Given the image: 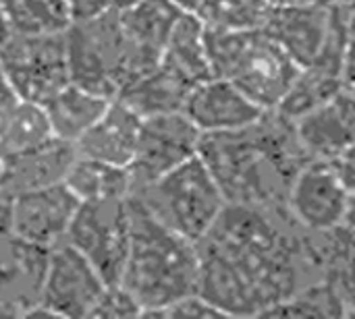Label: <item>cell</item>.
<instances>
[{
    "label": "cell",
    "mask_w": 355,
    "mask_h": 319,
    "mask_svg": "<svg viewBox=\"0 0 355 319\" xmlns=\"http://www.w3.org/2000/svg\"><path fill=\"white\" fill-rule=\"evenodd\" d=\"M193 87L196 85L189 83L183 75H179L164 62H158V66L129 83L116 98L141 118H148L181 112Z\"/></svg>",
    "instance_id": "44dd1931"
},
{
    "label": "cell",
    "mask_w": 355,
    "mask_h": 319,
    "mask_svg": "<svg viewBox=\"0 0 355 319\" xmlns=\"http://www.w3.org/2000/svg\"><path fill=\"white\" fill-rule=\"evenodd\" d=\"M183 10L171 0H144L119 12L125 37V85L150 73L162 60L166 42ZM121 89V91H123Z\"/></svg>",
    "instance_id": "7c38bea8"
},
{
    "label": "cell",
    "mask_w": 355,
    "mask_h": 319,
    "mask_svg": "<svg viewBox=\"0 0 355 319\" xmlns=\"http://www.w3.org/2000/svg\"><path fill=\"white\" fill-rule=\"evenodd\" d=\"M293 127L312 160H335L355 143V95L343 89L295 120Z\"/></svg>",
    "instance_id": "e0dca14e"
},
{
    "label": "cell",
    "mask_w": 355,
    "mask_h": 319,
    "mask_svg": "<svg viewBox=\"0 0 355 319\" xmlns=\"http://www.w3.org/2000/svg\"><path fill=\"white\" fill-rule=\"evenodd\" d=\"M312 2H322V0H268L270 6H291V4H312Z\"/></svg>",
    "instance_id": "ab89813d"
},
{
    "label": "cell",
    "mask_w": 355,
    "mask_h": 319,
    "mask_svg": "<svg viewBox=\"0 0 355 319\" xmlns=\"http://www.w3.org/2000/svg\"><path fill=\"white\" fill-rule=\"evenodd\" d=\"M198 156L216 179L227 203L256 208H287L293 179L312 160L293 122L275 110L235 131L204 133Z\"/></svg>",
    "instance_id": "7a4b0ae2"
},
{
    "label": "cell",
    "mask_w": 355,
    "mask_h": 319,
    "mask_svg": "<svg viewBox=\"0 0 355 319\" xmlns=\"http://www.w3.org/2000/svg\"><path fill=\"white\" fill-rule=\"evenodd\" d=\"M175 6H179L183 12H196L202 0H171Z\"/></svg>",
    "instance_id": "74e56055"
},
{
    "label": "cell",
    "mask_w": 355,
    "mask_h": 319,
    "mask_svg": "<svg viewBox=\"0 0 355 319\" xmlns=\"http://www.w3.org/2000/svg\"><path fill=\"white\" fill-rule=\"evenodd\" d=\"M331 164L349 193H355V143L343 149L335 160H331Z\"/></svg>",
    "instance_id": "836d02e7"
},
{
    "label": "cell",
    "mask_w": 355,
    "mask_h": 319,
    "mask_svg": "<svg viewBox=\"0 0 355 319\" xmlns=\"http://www.w3.org/2000/svg\"><path fill=\"white\" fill-rule=\"evenodd\" d=\"M71 83L114 100L125 85V37L116 10L64 31Z\"/></svg>",
    "instance_id": "8992f818"
},
{
    "label": "cell",
    "mask_w": 355,
    "mask_h": 319,
    "mask_svg": "<svg viewBox=\"0 0 355 319\" xmlns=\"http://www.w3.org/2000/svg\"><path fill=\"white\" fill-rule=\"evenodd\" d=\"M198 295L225 318H260L320 280L310 235L287 208L227 203L196 243Z\"/></svg>",
    "instance_id": "6da1fadb"
},
{
    "label": "cell",
    "mask_w": 355,
    "mask_h": 319,
    "mask_svg": "<svg viewBox=\"0 0 355 319\" xmlns=\"http://www.w3.org/2000/svg\"><path fill=\"white\" fill-rule=\"evenodd\" d=\"M0 60L19 100L44 106L71 83L64 33L10 35L0 46Z\"/></svg>",
    "instance_id": "52a82bcc"
},
{
    "label": "cell",
    "mask_w": 355,
    "mask_h": 319,
    "mask_svg": "<svg viewBox=\"0 0 355 319\" xmlns=\"http://www.w3.org/2000/svg\"><path fill=\"white\" fill-rule=\"evenodd\" d=\"M171 230L198 243L216 222L227 199L200 156L131 193Z\"/></svg>",
    "instance_id": "5b68a950"
},
{
    "label": "cell",
    "mask_w": 355,
    "mask_h": 319,
    "mask_svg": "<svg viewBox=\"0 0 355 319\" xmlns=\"http://www.w3.org/2000/svg\"><path fill=\"white\" fill-rule=\"evenodd\" d=\"M322 2H324V4H337L339 0H322Z\"/></svg>",
    "instance_id": "ee69618b"
},
{
    "label": "cell",
    "mask_w": 355,
    "mask_h": 319,
    "mask_svg": "<svg viewBox=\"0 0 355 319\" xmlns=\"http://www.w3.org/2000/svg\"><path fill=\"white\" fill-rule=\"evenodd\" d=\"M54 137L44 106L17 100L0 110V158L10 160Z\"/></svg>",
    "instance_id": "d4e9b609"
},
{
    "label": "cell",
    "mask_w": 355,
    "mask_h": 319,
    "mask_svg": "<svg viewBox=\"0 0 355 319\" xmlns=\"http://www.w3.org/2000/svg\"><path fill=\"white\" fill-rule=\"evenodd\" d=\"M10 214H12V195L0 187V239L10 235Z\"/></svg>",
    "instance_id": "e575fe53"
},
{
    "label": "cell",
    "mask_w": 355,
    "mask_h": 319,
    "mask_svg": "<svg viewBox=\"0 0 355 319\" xmlns=\"http://www.w3.org/2000/svg\"><path fill=\"white\" fill-rule=\"evenodd\" d=\"M349 195L329 160H310L291 183L287 212L308 233L331 230L343 224Z\"/></svg>",
    "instance_id": "8fae6325"
},
{
    "label": "cell",
    "mask_w": 355,
    "mask_h": 319,
    "mask_svg": "<svg viewBox=\"0 0 355 319\" xmlns=\"http://www.w3.org/2000/svg\"><path fill=\"white\" fill-rule=\"evenodd\" d=\"M268 10V0H202L196 15L206 27L254 29L264 25Z\"/></svg>",
    "instance_id": "83f0119b"
},
{
    "label": "cell",
    "mask_w": 355,
    "mask_h": 319,
    "mask_svg": "<svg viewBox=\"0 0 355 319\" xmlns=\"http://www.w3.org/2000/svg\"><path fill=\"white\" fill-rule=\"evenodd\" d=\"M50 249L12 235L0 239V318H29L37 305Z\"/></svg>",
    "instance_id": "5bb4252c"
},
{
    "label": "cell",
    "mask_w": 355,
    "mask_h": 319,
    "mask_svg": "<svg viewBox=\"0 0 355 319\" xmlns=\"http://www.w3.org/2000/svg\"><path fill=\"white\" fill-rule=\"evenodd\" d=\"M89 318H141V307L121 284H108Z\"/></svg>",
    "instance_id": "f546056e"
},
{
    "label": "cell",
    "mask_w": 355,
    "mask_h": 319,
    "mask_svg": "<svg viewBox=\"0 0 355 319\" xmlns=\"http://www.w3.org/2000/svg\"><path fill=\"white\" fill-rule=\"evenodd\" d=\"M343 224H345L352 233H355V193L349 195V203H347V212H345Z\"/></svg>",
    "instance_id": "8d00e7d4"
},
{
    "label": "cell",
    "mask_w": 355,
    "mask_h": 319,
    "mask_svg": "<svg viewBox=\"0 0 355 319\" xmlns=\"http://www.w3.org/2000/svg\"><path fill=\"white\" fill-rule=\"evenodd\" d=\"M17 100H19V95L15 93L12 83H10V79H8V75H6V71H4V64H2V60H0V110L8 108V106L15 104Z\"/></svg>",
    "instance_id": "d590c367"
},
{
    "label": "cell",
    "mask_w": 355,
    "mask_h": 319,
    "mask_svg": "<svg viewBox=\"0 0 355 319\" xmlns=\"http://www.w3.org/2000/svg\"><path fill=\"white\" fill-rule=\"evenodd\" d=\"M67 6L75 23L106 15L108 10H112V0H67Z\"/></svg>",
    "instance_id": "d6a6232c"
},
{
    "label": "cell",
    "mask_w": 355,
    "mask_h": 319,
    "mask_svg": "<svg viewBox=\"0 0 355 319\" xmlns=\"http://www.w3.org/2000/svg\"><path fill=\"white\" fill-rule=\"evenodd\" d=\"M139 2H144V0H112V10L123 12V10H129V8L137 6Z\"/></svg>",
    "instance_id": "f35d334b"
},
{
    "label": "cell",
    "mask_w": 355,
    "mask_h": 319,
    "mask_svg": "<svg viewBox=\"0 0 355 319\" xmlns=\"http://www.w3.org/2000/svg\"><path fill=\"white\" fill-rule=\"evenodd\" d=\"M64 185L81 203L127 199L133 191V179L127 166H116L85 156L75 158Z\"/></svg>",
    "instance_id": "cb8c5ba5"
},
{
    "label": "cell",
    "mask_w": 355,
    "mask_h": 319,
    "mask_svg": "<svg viewBox=\"0 0 355 319\" xmlns=\"http://www.w3.org/2000/svg\"><path fill=\"white\" fill-rule=\"evenodd\" d=\"M10 35L64 33L73 19L67 0H0Z\"/></svg>",
    "instance_id": "4316f807"
},
{
    "label": "cell",
    "mask_w": 355,
    "mask_h": 319,
    "mask_svg": "<svg viewBox=\"0 0 355 319\" xmlns=\"http://www.w3.org/2000/svg\"><path fill=\"white\" fill-rule=\"evenodd\" d=\"M131 239L121 276L141 307V318L158 316L198 293L200 262L196 243L156 220L146 206L129 195Z\"/></svg>",
    "instance_id": "3957f363"
},
{
    "label": "cell",
    "mask_w": 355,
    "mask_h": 319,
    "mask_svg": "<svg viewBox=\"0 0 355 319\" xmlns=\"http://www.w3.org/2000/svg\"><path fill=\"white\" fill-rule=\"evenodd\" d=\"M341 91H343L341 75L331 73L316 64H308L300 69L297 77L293 79L291 87L287 89L275 112L285 120L295 122Z\"/></svg>",
    "instance_id": "484cf974"
},
{
    "label": "cell",
    "mask_w": 355,
    "mask_h": 319,
    "mask_svg": "<svg viewBox=\"0 0 355 319\" xmlns=\"http://www.w3.org/2000/svg\"><path fill=\"white\" fill-rule=\"evenodd\" d=\"M139 129L141 116L114 98L104 114L75 141L77 156L129 168L137 147Z\"/></svg>",
    "instance_id": "ac0fdd59"
},
{
    "label": "cell",
    "mask_w": 355,
    "mask_h": 319,
    "mask_svg": "<svg viewBox=\"0 0 355 319\" xmlns=\"http://www.w3.org/2000/svg\"><path fill=\"white\" fill-rule=\"evenodd\" d=\"M200 139V129L183 110L141 118L137 147L129 164L133 191L158 181L179 164L198 156Z\"/></svg>",
    "instance_id": "30bf717a"
},
{
    "label": "cell",
    "mask_w": 355,
    "mask_h": 319,
    "mask_svg": "<svg viewBox=\"0 0 355 319\" xmlns=\"http://www.w3.org/2000/svg\"><path fill=\"white\" fill-rule=\"evenodd\" d=\"M160 62L183 75L193 85L212 77L206 54V25L196 12L181 15L166 42Z\"/></svg>",
    "instance_id": "603a6c76"
},
{
    "label": "cell",
    "mask_w": 355,
    "mask_h": 319,
    "mask_svg": "<svg viewBox=\"0 0 355 319\" xmlns=\"http://www.w3.org/2000/svg\"><path fill=\"white\" fill-rule=\"evenodd\" d=\"M181 316L183 318H225L214 305H210L198 293L183 299V301H179V303H175V305H171L162 313V318H181Z\"/></svg>",
    "instance_id": "4dcf8cb0"
},
{
    "label": "cell",
    "mask_w": 355,
    "mask_h": 319,
    "mask_svg": "<svg viewBox=\"0 0 355 319\" xmlns=\"http://www.w3.org/2000/svg\"><path fill=\"white\" fill-rule=\"evenodd\" d=\"M129 197L112 201H83L69 226L67 239L100 272L106 284H119L129 251Z\"/></svg>",
    "instance_id": "ba28073f"
},
{
    "label": "cell",
    "mask_w": 355,
    "mask_h": 319,
    "mask_svg": "<svg viewBox=\"0 0 355 319\" xmlns=\"http://www.w3.org/2000/svg\"><path fill=\"white\" fill-rule=\"evenodd\" d=\"M8 37H10V31H8V25H6L4 17H2V12H0V46H2Z\"/></svg>",
    "instance_id": "b9f144b4"
},
{
    "label": "cell",
    "mask_w": 355,
    "mask_h": 319,
    "mask_svg": "<svg viewBox=\"0 0 355 319\" xmlns=\"http://www.w3.org/2000/svg\"><path fill=\"white\" fill-rule=\"evenodd\" d=\"M335 4L270 6L262 29L300 66H308L320 54L333 23Z\"/></svg>",
    "instance_id": "9a60e30c"
},
{
    "label": "cell",
    "mask_w": 355,
    "mask_h": 319,
    "mask_svg": "<svg viewBox=\"0 0 355 319\" xmlns=\"http://www.w3.org/2000/svg\"><path fill=\"white\" fill-rule=\"evenodd\" d=\"M270 316H302V318H347V309L337 295V291L324 282L316 280L293 297L277 305L266 318Z\"/></svg>",
    "instance_id": "f1b7e54d"
},
{
    "label": "cell",
    "mask_w": 355,
    "mask_h": 319,
    "mask_svg": "<svg viewBox=\"0 0 355 319\" xmlns=\"http://www.w3.org/2000/svg\"><path fill=\"white\" fill-rule=\"evenodd\" d=\"M106 286L94 264L69 241H62L48 253L40 299L31 316L89 318Z\"/></svg>",
    "instance_id": "9c48e42d"
},
{
    "label": "cell",
    "mask_w": 355,
    "mask_h": 319,
    "mask_svg": "<svg viewBox=\"0 0 355 319\" xmlns=\"http://www.w3.org/2000/svg\"><path fill=\"white\" fill-rule=\"evenodd\" d=\"M183 112L204 135L248 127L268 110L252 102L235 83L210 77L189 91Z\"/></svg>",
    "instance_id": "2e32d148"
},
{
    "label": "cell",
    "mask_w": 355,
    "mask_h": 319,
    "mask_svg": "<svg viewBox=\"0 0 355 319\" xmlns=\"http://www.w3.org/2000/svg\"><path fill=\"white\" fill-rule=\"evenodd\" d=\"M108 104V98L69 83L44 104V110L48 114L52 135L75 143L104 114Z\"/></svg>",
    "instance_id": "7402d4cb"
},
{
    "label": "cell",
    "mask_w": 355,
    "mask_h": 319,
    "mask_svg": "<svg viewBox=\"0 0 355 319\" xmlns=\"http://www.w3.org/2000/svg\"><path fill=\"white\" fill-rule=\"evenodd\" d=\"M2 181H4V160L0 158V187H2Z\"/></svg>",
    "instance_id": "7bdbcfd3"
},
{
    "label": "cell",
    "mask_w": 355,
    "mask_h": 319,
    "mask_svg": "<svg viewBox=\"0 0 355 319\" xmlns=\"http://www.w3.org/2000/svg\"><path fill=\"white\" fill-rule=\"evenodd\" d=\"M206 54L212 77L235 83L262 110H275L300 73L262 27H206Z\"/></svg>",
    "instance_id": "277c9868"
},
{
    "label": "cell",
    "mask_w": 355,
    "mask_h": 319,
    "mask_svg": "<svg viewBox=\"0 0 355 319\" xmlns=\"http://www.w3.org/2000/svg\"><path fill=\"white\" fill-rule=\"evenodd\" d=\"M343 89L355 95V15H347V39H345V54H343Z\"/></svg>",
    "instance_id": "1f68e13d"
},
{
    "label": "cell",
    "mask_w": 355,
    "mask_h": 319,
    "mask_svg": "<svg viewBox=\"0 0 355 319\" xmlns=\"http://www.w3.org/2000/svg\"><path fill=\"white\" fill-rule=\"evenodd\" d=\"M308 235L318 278L337 291L347 309V318H355V233L341 224Z\"/></svg>",
    "instance_id": "ffe728a7"
},
{
    "label": "cell",
    "mask_w": 355,
    "mask_h": 319,
    "mask_svg": "<svg viewBox=\"0 0 355 319\" xmlns=\"http://www.w3.org/2000/svg\"><path fill=\"white\" fill-rule=\"evenodd\" d=\"M79 199L64 185H50L12 195L10 235L31 245L52 249L67 239Z\"/></svg>",
    "instance_id": "4fadbf2b"
},
{
    "label": "cell",
    "mask_w": 355,
    "mask_h": 319,
    "mask_svg": "<svg viewBox=\"0 0 355 319\" xmlns=\"http://www.w3.org/2000/svg\"><path fill=\"white\" fill-rule=\"evenodd\" d=\"M337 4L341 6V10H343L345 15H349V17H354L355 15V0H339Z\"/></svg>",
    "instance_id": "60d3db41"
},
{
    "label": "cell",
    "mask_w": 355,
    "mask_h": 319,
    "mask_svg": "<svg viewBox=\"0 0 355 319\" xmlns=\"http://www.w3.org/2000/svg\"><path fill=\"white\" fill-rule=\"evenodd\" d=\"M77 158V147L60 137H50L44 143L4 160V181L2 189L10 195L42 189L50 185L64 183L73 162Z\"/></svg>",
    "instance_id": "d6986e66"
}]
</instances>
